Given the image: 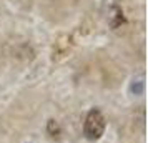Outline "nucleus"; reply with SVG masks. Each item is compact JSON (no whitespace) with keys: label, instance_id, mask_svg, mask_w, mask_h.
I'll return each instance as SVG.
<instances>
[{"label":"nucleus","instance_id":"1","mask_svg":"<svg viewBox=\"0 0 148 143\" xmlns=\"http://www.w3.org/2000/svg\"><path fill=\"white\" fill-rule=\"evenodd\" d=\"M105 131V116L98 108H92L83 123V135L88 140H98Z\"/></svg>","mask_w":148,"mask_h":143},{"label":"nucleus","instance_id":"2","mask_svg":"<svg viewBox=\"0 0 148 143\" xmlns=\"http://www.w3.org/2000/svg\"><path fill=\"white\" fill-rule=\"evenodd\" d=\"M47 133L52 138H58L62 135V127L57 120H48L47 122Z\"/></svg>","mask_w":148,"mask_h":143},{"label":"nucleus","instance_id":"3","mask_svg":"<svg viewBox=\"0 0 148 143\" xmlns=\"http://www.w3.org/2000/svg\"><path fill=\"white\" fill-rule=\"evenodd\" d=\"M130 90H132V93H133V95H141V93H143V90H145L143 77H136V78H133V82H132V85H130Z\"/></svg>","mask_w":148,"mask_h":143}]
</instances>
